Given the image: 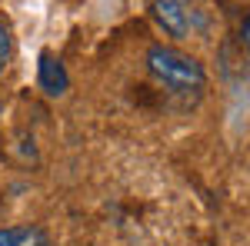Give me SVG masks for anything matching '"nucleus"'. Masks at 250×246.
Returning a JSON list of instances; mask_svg holds the SVG:
<instances>
[{
    "mask_svg": "<svg viewBox=\"0 0 250 246\" xmlns=\"http://www.w3.org/2000/svg\"><path fill=\"white\" fill-rule=\"evenodd\" d=\"M10 54H14V40H10L7 23H0V74H3V67L10 63Z\"/></svg>",
    "mask_w": 250,
    "mask_h": 246,
    "instance_id": "obj_5",
    "label": "nucleus"
},
{
    "mask_svg": "<svg viewBox=\"0 0 250 246\" xmlns=\"http://www.w3.org/2000/svg\"><path fill=\"white\" fill-rule=\"evenodd\" d=\"M240 40H244V47H247V54H250V14L240 23Z\"/></svg>",
    "mask_w": 250,
    "mask_h": 246,
    "instance_id": "obj_6",
    "label": "nucleus"
},
{
    "mask_svg": "<svg viewBox=\"0 0 250 246\" xmlns=\"http://www.w3.org/2000/svg\"><path fill=\"white\" fill-rule=\"evenodd\" d=\"M37 80H40V90H43L47 96H60V94H67V87H70V76H67V70H63V63H60L50 50L40 54Z\"/></svg>",
    "mask_w": 250,
    "mask_h": 246,
    "instance_id": "obj_3",
    "label": "nucleus"
},
{
    "mask_svg": "<svg viewBox=\"0 0 250 246\" xmlns=\"http://www.w3.org/2000/svg\"><path fill=\"white\" fill-rule=\"evenodd\" d=\"M0 246H50L40 227H7L0 229Z\"/></svg>",
    "mask_w": 250,
    "mask_h": 246,
    "instance_id": "obj_4",
    "label": "nucleus"
},
{
    "mask_svg": "<svg viewBox=\"0 0 250 246\" xmlns=\"http://www.w3.org/2000/svg\"><path fill=\"white\" fill-rule=\"evenodd\" d=\"M150 10H154V20L170 37H187L190 34V7L184 0H154Z\"/></svg>",
    "mask_w": 250,
    "mask_h": 246,
    "instance_id": "obj_2",
    "label": "nucleus"
},
{
    "mask_svg": "<svg viewBox=\"0 0 250 246\" xmlns=\"http://www.w3.org/2000/svg\"><path fill=\"white\" fill-rule=\"evenodd\" d=\"M147 70L170 90H180V94H190V90H200L204 87V67L200 60H193L190 54H180L177 47H164V43H154L147 50Z\"/></svg>",
    "mask_w": 250,
    "mask_h": 246,
    "instance_id": "obj_1",
    "label": "nucleus"
}]
</instances>
